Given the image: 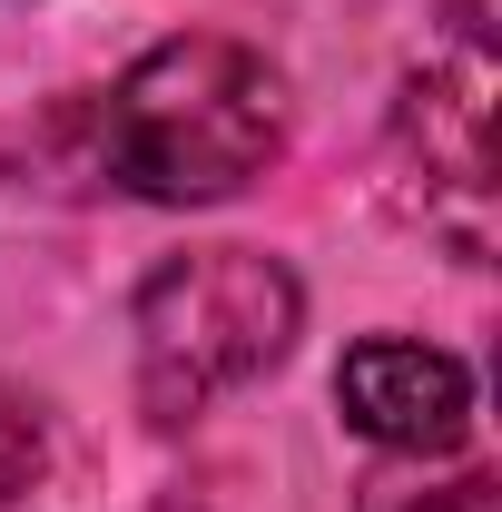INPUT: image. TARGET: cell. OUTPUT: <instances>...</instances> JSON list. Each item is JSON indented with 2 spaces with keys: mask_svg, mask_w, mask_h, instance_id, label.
Here are the masks:
<instances>
[{
  "mask_svg": "<svg viewBox=\"0 0 502 512\" xmlns=\"http://www.w3.org/2000/svg\"><path fill=\"white\" fill-rule=\"evenodd\" d=\"M306 316V286L266 247H188L138 286V404L148 424H197L217 394L256 384Z\"/></svg>",
  "mask_w": 502,
  "mask_h": 512,
  "instance_id": "cell-2",
  "label": "cell"
},
{
  "mask_svg": "<svg viewBox=\"0 0 502 512\" xmlns=\"http://www.w3.org/2000/svg\"><path fill=\"white\" fill-rule=\"evenodd\" d=\"M355 512H502V493H493V473L483 463H463V473H443V483H404V473H384V483H365V503Z\"/></svg>",
  "mask_w": 502,
  "mask_h": 512,
  "instance_id": "cell-5",
  "label": "cell"
},
{
  "mask_svg": "<svg viewBox=\"0 0 502 512\" xmlns=\"http://www.w3.org/2000/svg\"><path fill=\"white\" fill-rule=\"evenodd\" d=\"M335 404H345V424L384 453H453L473 434V375H463V355H443L424 335H365V345H345V365H335Z\"/></svg>",
  "mask_w": 502,
  "mask_h": 512,
  "instance_id": "cell-4",
  "label": "cell"
},
{
  "mask_svg": "<svg viewBox=\"0 0 502 512\" xmlns=\"http://www.w3.org/2000/svg\"><path fill=\"white\" fill-rule=\"evenodd\" d=\"M286 148V89L247 40L178 30L119 69L99 99V168L148 207H217Z\"/></svg>",
  "mask_w": 502,
  "mask_h": 512,
  "instance_id": "cell-1",
  "label": "cell"
},
{
  "mask_svg": "<svg viewBox=\"0 0 502 512\" xmlns=\"http://www.w3.org/2000/svg\"><path fill=\"white\" fill-rule=\"evenodd\" d=\"M394 178L424 207V227L453 237V256L493 247V50H483V20L473 0L453 10L424 60L404 69V99H394Z\"/></svg>",
  "mask_w": 502,
  "mask_h": 512,
  "instance_id": "cell-3",
  "label": "cell"
},
{
  "mask_svg": "<svg viewBox=\"0 0 502 512\" xmlns=\"http://www.w3.org/2000/svg\"><path fill=\"white\" fill-rule=\"evenodd\" d=\"M40 473H50V424H40V404L20 384L0 375V503H20Z\"/></svg>",
  "mask_w": 502,
  "mask_h": 512,
  "instance_id": "cell-6",
  "label": "cell"
}]
</instances>
